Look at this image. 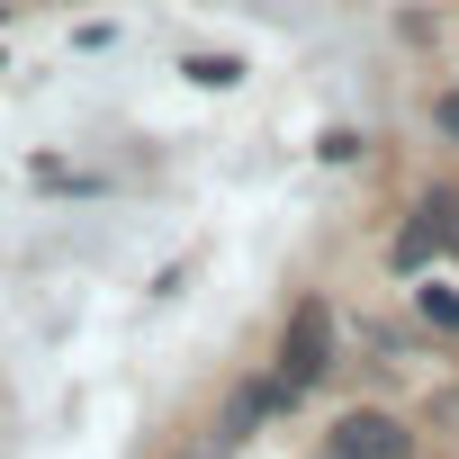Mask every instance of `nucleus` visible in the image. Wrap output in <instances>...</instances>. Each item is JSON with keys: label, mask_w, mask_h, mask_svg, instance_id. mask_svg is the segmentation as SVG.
Masks as SVG:
<instances>
[{"label": "nucleus", "mask_w": 459, "mask_h": 459, "mask_svg": "<svg viewBox=\"0 0 459 459\" xmlns=\"http://www.w3.org/2000/svg\"><path fill=\"white\" fill-rule=\"evenodd\" d=\"M180 73H189L198 91H235V82H244V64H235V55H189Z\"/></svg>", "instance_id": "obj_6"}, {"label": "nucleus", "mask_w": 459, "mask_h": 459, "mask_svg": "<svg viewBox=\"0 0 459 459\" xmlns=\"http://www.w3.org/2000/svg\"><path fill=\"white\" fill-rule=\"evenodd\" d=\"M280 405H298V396H289L280 378H253V387H235V396H225V423H216V432H225V441H253Z\"/></svg>", "instance_id": "obj_4"}, {"label": "nucleus", "mask_w": 459, "mask_h": 459, "mask_svg": "<svg viewBox=\"0 0 459 459\" xmlns=\"http://www.w3.org/2000/svg\"><path fill=\"white\" fill-rule=\"evenodd\" d=\"M325 459H414V432L378 405H351L333 432H325Z\"/></svg>", "instance_id": "obj_2"}, {"label": "nucleus", "mask_w": 459, "mask_h": 459, "mask_svg": "<svg viewBox=\"0 0 459 459\" xmlns=\"http://www.w3.org/2000/svg\"><path fill=\"white\" fill-rule=\"evenodd\" d=\"M325 369H333V307H325V298H298L289 325H280V369H271V378H280L289 396H307Z\"/></svg>", "instance_id": "obj_1"}, {"label": "nucleus", "mask_w": 459, "mask_h": 459, "mask_svg": "<svg viewBox=\"0 0 459 459\" xmlns=\"http://www.w3.org/2000/svg\"><path fill=\"white\" fill-rule=\"evenodd\" d=\"M0 10H10V0H0Z\"/></svg>", "instance_id": "obj_9"}, {"label": "nucleus", "mask_w": 459, "mask_h": 459, "mask_svg": "<svg viewBox=\"0 0 459 459\" xmlns=\"http://www.w3.org/2000/svg\"><path fill=\"white\" fill-rule=\"evenodd\" d=\"M459 244V189H432L423 207H414V225L396 235V271H423L432 253H450Z\"/></svg>", "instance_id": "obj_3"}, {"label": "nucleus", "mask_w": 459, "mask_h": 459, "mask_svg": "<svg viewBox=\"0 0 459 459\" xmlns=\"http://www.w3.org/2000/svg\"><path fill=\"white\" fill-rule=\"evenodd\" d=\"M414 316H423L432 333H459V289H441V280H423V289H414Z\"/></svg>", "instance_id": "obj_5"}, {"label": "nucleus", "mask_w": 459, "mask_h": 459, "mask_svg": "<svg viewBox=\"0 0 459 459\" xmlns=\"http://www.w3.org/2000/svg\"><path fill=\"white\" fill-rule=\"evenodd\" d=\"M441 423H459V387H450V396H441Z\"/></svg>", "instance_id": "obj_8"}, {"label": "nucleus", "mask_w": 459, "mask_h": 459, "mask_svg": "<svg viewBox=\"0 0 459 459\" xmlns=\"http://www.w3.org/2000/svg\"><path fill=\"white\" fill-rule=\"evenodd\" d=\"M432 126H441V135L459 144V91H441V100H432Z\"/></svg>", "instance_id": "obj_7"}]
</instances>
